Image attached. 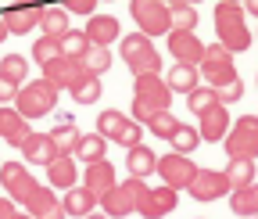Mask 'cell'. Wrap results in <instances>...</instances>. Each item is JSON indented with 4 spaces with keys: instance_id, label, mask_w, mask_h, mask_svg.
I'll list each match as a JSON object with an SVG mask.
<instances>
[{
    "instance_id": "6da1fadb",
    "label": "cell",
    "mask_w": 258,
    "mask_h": 219,
    "mask_svg": "<svg viewBox=\"0 0 258 219\" xmlns=\"http://www.w3.org/2000/svg\"><path fill=\"white\" fill-rule=\"evenodd\" d=\"M169 104H172V90L158 72L133 76V119L140 126H147L158 112H169Z\"/></svg>"
},
{
    "instance_id": "7a4b0ae2",
    "label": "cell",
    "mask_w": 258,
    "mask_h": 219,
    "mask_svg": "<svg viewBox=\"0 0 258 219\" xmlns=\"http://www.w3.org/2000/svg\"><path fill=\"white\" fill-rule=\"evenodd\" d=\"M215 36L230 54H240V50L251 47V29L244 22V4H226V0H219L215 4Z\"/></svg>"
},
{
    "instance_id": "3957f363",
    "label": "cell",
    "mask_w": 258,
    "mask_h": 219,
    "mask_svg": "<svg viewBox=\"0 0 258 219\" xmlns=\"http://www.w3.org/2000/svg\"><path fill=\"white\" fill-rule=\"evenodd\" d=\"M57 86L50 83V79H32V83H25L22 90H18V97H15V108L25 115V119H40V115H50L54 108H57Z\"/></svg>"
},
{
    "instance_id": "277c9868",
    "label": "cell",
    "mask_w": 258,
    "mask_h": 219,
    "mask_svg": "<svg viewBox=\"0 0 258 219\" xmlns=\"http://www.w3.org/2000/svg\"><path fill=\"white\" fill-rule=\"evenodd\" d=\"M129 15L144 36H169L172 33V8L165 0H129Z\"/></svg>"
},
{
    "instance_id": "5b68a950",
    "label": "cell",
    "mask_w": 258,
    "mask_h": 219,
    "mask_svg": "<svg viewBox=\"0 0 258 219\" xmlns=\"http://www.w3.org/2000/svg\"><path fill=\"white\" fill-rule=\"evenodd\" d=\"M118 50H122V61L129 65V72L133 76H147V72H158L161 69V58L151 43V36L144 33H129L118 40Z\"/></svg>"
},
{
    "instance_id": "8992f818",
    "label": "cell",
    "mask_w": 258,
    "mask_h": 219,
    "mask_svg": "<svg viewBox=\"0 0 258 219\" xmlns=\"http://www.w3.org/2000/svg\"><path fill=\"white\" fill-rule=\"evenodd\" d=\"M198 72L205 76V83H208L212 90H219V86H230L233 79H240V76H237V65H233V54L226 50L219 40L205 47V58H201Z\"/></svg>"
},
{
    "instance_id": "52a82bcc",
    "label": "cell",
    "mask_w": 258,
    "mask_h": 219,
    "mask_svg": "<svg viewBox=\"0 0 258 219\" xmlns=\"http://www.w3.org/2000/svg\"><path fill=\"white\" fill-rule=\"evenodd\" d=\"M144 191H147V183L137 180V176H129L125 183H115L111 191L101 198V212H104L108 219H122V215H129V212H137Z\"/></svg>"
},
{
    "instance_id": "ba28073f",
    "label": "cell",
    "mask_w": 258,
    "mask_h": 219,
    "mask_svg": "<svg viewBox=\"0 0 258 219\" xmlns=\"http://www.w3.org/2000/svg\"><path fill=\"white\" fill-rule=\"evenodd\" d=\"M230 158H258V115H240L222 140Z\"/></svg>"
},
{
    "instance_id": "9c48e42d",
    "label": "cell",
    "mask_w": 258,
    "mask_h": 219,
    "mask_svg": "<svg viewBox=\"0 0 258 219\" xmlns=\"http://www.w3.org/2000/svg\"><path fill=\"white\" fill-rule=\"evenodd\" d=\"M43 11H47L43 0H15V4H8L0 15H4V22H8V33L25 36V33H32V29H40Z\"/></svg>"
},
{
    "instance_id": "30bf717a",
    "label": "cell",
    "mask_w": 258,
    "mask_h": 219,
    "mask_svg": "<svg viewBox=\"0 0 258 219\" xmlns=\"http://www.w3.org/2000/svg\"><path fill=\"white\" fill-rule=\"evenodd\" d=\"M198 169H201V166H194L190 154L169 151V154H161V158H158V169H154V173L161 176V183H165V187H172V191H186L190 180L198 176Z\"/></svg>"
},
{
    "instance_id": "8fae6325",
    "label": "cell",
    "mask_w": 258,
    "mask_h": 219,
    "mask_svg": "<svg viewBox=\"0 0 258 219\" xmlns=\"http://www.w3.org/2000/svg\"><path fill=\"white\" fill-rule=\"evenodd\" d=\"M0 183H4L8 198L18 201V205H25V201L32 198V191L40 187V180L32 176L22 162H0Z\"/></svg>"
},
{
    "instance_id": "7c38bea8",
    "label": "cell",
    "mask_w": 258,
    "mask_h": 219,
    "mask_svg": "<svg viewBox=\"0 0 258 219\" xmlns=\"http://www.w3.org/2000/svg\"><path fill=\"white\" fill-rule=\"evenodd\" d=\"M186 191H190L194 201H219L226 194H233V187H230V180H226L222 169H198V176L190 180Z\"/></svg>"
},
{
    "instance_id": "4fadbf2b",
    "label": "cell",
    "mask_w": 258,
    "mask_h": 219,
    "mask_svg": "<svg viewBox=\"0 0 258 219\" xmlns=\"http://www.w3.org/2000/svg\"><path fill=\"white\" fill-rule=\"evenodd\" d=\"M176 205H179V191H172V187H165V183H158V187H147V191H144L137 212H140L144 219H165L169 212H176Z\"/></svg>"
},
{
    "instance_id": "5bb4252c",
    "label": "cell",
    "mask_w": 258,
    "mask_h": 219,
    "mask_svg": "<svg viewBox=\"0 0 258 219\" xmlns=\"http://www.w3.org/2000/svg\"><path fill=\"white\" fill-rule=\"evenodd\" d=\"M90 72H86V65L79 58H54L50 65H43V79H50L57 90H72V86H79L83 79H86Z\"/></svg>"
},
{
    "instance_id": "9a60e30c",
    "label": "cell",
    "mask_w": 258,
    "mask_h": 219,
    "mask_svg": "<svg viewBox=\"0 0 258 219\" xmlns=\"http://www.w3.org/2000/svg\"><path fill=\"white\" fill-rule=\"evenodd\" d=\"M205 47L208 43H201L198 33H179V29L169 33V54L176 58V65H201Z\"/></svg>"
},
{
    "instance_id": "2e32d148",
    "label": "cell",
    "mask_w": 258,
    "mask_h": 219,
    "mask_svg": "<svg viewBox=\"0 0 258 219\" xmlns=\"http://www.w3.org/2000/svg\"><path fill=\"white\" fill-rule=\"evenodd\" d=\"M25 212L32 215V219H69L64 215V205H61V198L54 194V187H36L32 191V198L25 201Z\"/></svg>"
},
{
    "instance_id": "e0dca14e",
    "label": "cell",
    "mask_w": 258,
    "mask_h": 219,
    "mask_svg": "<svg viewBox=\"0 0 258 219\" xmlns=\"http://www.w3.org/2000/svg\"><path fill=\"white\" fill-rule=\"evenodd\" d=\"M83 33L93 47H111L115 40H122V25H118L115 15H90Z\"/></svg>"
},
{
    "instance_id": "ac0fdd59",
    "label": "cell",
    "mask_w": 258,
    "mask_h": 219,
    "mask_svg": "<svg viewBox=\"0 0 258 219\" xmlns=\"http://www.w3.org/2000/svg\"><path fill=\"white\" fill-rule=\"evenodd\" d=\"M198 119H201L198 133H201V140H208V144L226 140V133H230V126H233L230 108H226V104H215V108H208V112H205V115H198Z\"/></svg>"
},
{
    "instance_id": "d6986e66",
    "label": "cell",
    "mask_w": 258,
    "mask_h": 219,
    "mask_svg": "<svg viewBox=\"0 0 258 219\" xmlns=\"http://www.w3.org/2000/svg\"><path fill=\"white\" fill-rule=\"evenodd\" d=\"M18 151H22V158H25L29 166H43V169H47V166L57 158V154H61V151L54 147L50 133H29V137H25V144H22Z\"/></svg>"
},
{
    "instance_id": "ffe728a7",
    "label": "cell",
    "mask_w": 258,
    "mask_h": 219,
    "mask_svg": "<svg viewBox=\"0 0 258 219\" xmlns=\"http://www.w3.org/2000/svg\"><path fill=\"white\" fill-rule=\"evenodd\" d=\"M115 183H118V180H115V166H111L108 158L90 162V166H86V173H83V187H86V191H90L97 201H101Z\"/></svg>"
},
{
    "instance_id": "44dd1931",
    "label": "cell",
    "mask_w": 258,
    "mask_h": 219,
    "mask_svg": "<svg viewBox=\"0 0 258 219\" xmlns=\"http://www.w3.org/2000/svg\"><path fill=\"white\" fill-rule=\"evenodd\" d=\"M29 133H32V130H29V119H25L18 108L0 104V137H4L11 147H22Z\"/></svg>"
},
{
    "instance_id": "7402d4cb",
    "label": "cell",
    "mask_w": 258,
    "mask_h": 219,
    "mask_svg": "<svg viewBox=\"0 0 258 219\" xmlns=\"http://www.w3.org/2000/svg\"><path fill=\"white\" fill-rule=\"evenodd\" d=\"M47 183L54 191H72L79 183V169H76V154H57L47 166Z\"/></svg>"
},
{
    "instance_id": "603a6c76",
    "label": "cell",
    "mask_w": 258,
    "mask_h": 219,
    "mask_svg": "<svg viewBox=\"0 0 258 219\" xmlns=\"http://www.w3.org/2000/svg\"><path fill=\"white\" fill-rule=\"evenodd\" d=\"M125 169H129V176L147 180V176L158 169V154H154L147 144H137V147H129V151H125Z\"/></svg>"
},
{
    "instance_id": "cb8c5ba5",
    "label": "cell",
    "mask_w": 258,
    "mask_h": 219,
    "mask_svg": "<svg viewBox=\"0 0 258 219\" xmlns=\"http://www.w3.org/2000/svg\"><path fill=\"white\" fill-rule=\"evenodd\" d=\"M61 205H64V215H76V219H86L93 208H97V198L86 191L83 183H76L72 191H64V198H61Z\"/></svg>"
},
{
    "instance_id": "d4e9b609",
    "label": "cell",
    "mask_w": 258,
    "mask_h": 219,
    "mask_svg": "<svg viewBox=\"0 0 258 219\" xmlns=\"http://www.w3.org/2000/svg\"><path fill=\"white\" fill-rule=\"evenodd\" d=\"M72 154H76L79 162H86V166H90V162H101L104 154H108V140H104L101 133H83Z\"/></svg>"
},
{
    "instance_id": "484cf974",
    "label": "cell",
    "mask_w": 258,
    "mask_h": 219,
    "mask_svg": "<svg viewBox=\"0 0 258 219\" xmlns=\"http://www.w3.org/2000/svg\"><path fill=\"white\" fill-rule=\"evenodd\" d=\"M165 83L172 93H190V90L201 86V72H198V65H176V69H169Z\"/></svg>"
},
{
    "instance_id": "4316f807",
    "label": "cell",
    "mask_w": 258,
    "mask_h": 219,
    "mask_svg": "<svg viewBox=\"0 0 258 219\" xmlns=\"http://www.w3.org/2000/svg\"><path fill=\"white\" fill-rule=\"evenodd\" d=\"M230 208H233V215H244V219L258 215V183H247V187H240V191H233L230 194Z\"/></svg>"
},
{
    "instance_id": "83f0119b",
    "label": "cell",
    "mask_w": 258,
    "mask_h": 219,
    "mask_svg": "<svg viewBox=\"0 0 258 219\" xmlns=\"http://www.w3.org/2000/svg\"><path fill=\"white\" fill-rule=\"evenodd\" d=\"M40 29H43V36L61 40L64 33H72V25H69V11H64V8H47V11H43V18H40Z\"/></svg>"
},
{
    "instance_id": "f1b7e54d",
    "label": "cell",
    "mask_w": 258,
    "mask_h": 219,
    "mask_svg": "<svg viewBox=\"0 0 258 219\" xmlns=\"http://www.w3.org/2000/svg\"><path fill=\"white\" fill-rule=\"evenodd\" d=\"M125 122H129V115H125V112L108 108V112L97 115V133H101L104 140H118V133L125 130Z\"/></svg>"
},
{
    "instance_id": "f546056e",
    "label": "cell",
    "mask_w": 258,
    "mask_h": 219,
    "mask_svg": "<svg viewBox=\"0 0 258 219\" xmlns=\"http://www.w3.org/2000/svg\"><path fill=\"white\" fill-rule=\"evenodd\" d=\"M222 173H226V180H230L233 191L254 183V162H251V158H230V166H226Z\"/></svg>"
},
{
    "instance_id": "4dcf8cb0",
    "label": "cell",
    "mask_w": 258,
    "mask_h": 219,
    "mask_svg": "<svg viewBox=\"0 0 258 219\" xmlns=\"http://www.w3.org/2000/svg\"><path fill=\"white\" fill-rule=\"evenodd\" d=\"M79 130H76V122H57V126L50 130V140H54V147L61 151V154H72L76 151V144H79Z\"/></svg>"
},
{
    "instance_id": "1f68e13d",
    "label": "cell",
    "mask_w": 258,
    "mask_h": 219,
    "mask_svg": "<svg viewBox=\"0 0 258 219\" xmlns=\"http://www.w3.org/2000/svg\"><path fill=\"white\" fill-rule=\"evenodd\" d=\"M69 93H72V101H76V104H93V101H101V93H104L101 76H86V79H83L79 86H72Z\"/></svg>"
},
{
    "instance_id": "d6a6232c",
    "label": "cell",
    "mask_w": 258,
    "mask_h": 219,
    "mask_svg": "<svg viewBox=\"0 0 258 219\" xmlns=\"http://www.w3.org/2000/svg\"><path fill=\"white\" fill-rule=\"evenodd\" d=\"M169 144H172L176 154H194V147L201 144V133H198V126H183L179 122V130L169 137Z\"/></svg>"
},
{
    "instance_id": "836d02e7",
    "label": "cell",
    "mask_w": 258,
    "mask_h": 219,
    "mask_svg": "<svg viewBox=\"0 0 258 219\" xmlns=\"http://www.w3.org/2000/svg\"><path fill=\"white\" fill-rule=\"evenodd\" d=\"M0 76H8L11 83L25 86V76H29V61L22 54H4L0 58Z\"/></svg>"
},
{
    "instance_id": "e575fe53",
    "label": "cell",
    "mask_w": 258,
    "mask_h": 219,
    "mask_svg": "<svg viewBox=\"0 0 258 219\" xmlns=\"http://www.w3.org/2000/svg\"><path fill=\"white\" fill-rule=\"evenodd\" d=\"M54 58H61V40H50V36H40V40H32V61L43 69L50 65Z\"/></svg>"
},
{
    "instance_id": "d590c367",
    "label": "cell",
    "mask_w": 258,
    "mask_h": 219,
    "mask_svg": "<svg viewBox=\"0 0 258 219\" xmlns=\"http://www.w3.org/2000/svg\"><path fill=\"white\" fill-rule=\"evenodd\" d=\"M83 65H86L90 76H104V72L111 69V50H108V47H90V50L83 54Z\"/></svg>"
},
{
    "instance_id": "8d00e7d4",
    "label": "cell",
    "mask_w": 258,
    "mask_h": 219,
    "mask_svg": "<svg viewBox=\"0 0 258 219\" xmlns=\"http://www.w3.org/2000/svg\"><path fill=\"white\" fill-rule=\"evenodd\" d=\"M219 104V97H215V90L212 86H198V90H190L186 93V108L194 112V115H205L208 108H215Z\"/></svg>"
},
{
    "instance_id": "74e56055",
    "label": "cell",
    "mask_w": 258,
    "mask_h": 219,
    "mask_svg": "<svg viewBox=\"0 0 258 219\" xmlns=\"http://www.w3.org/2000/svg\"><path fill=\"white\" fill-rule=\"evenodd\" d=\"M90 47H93V43L86 40V33H76V29L61 36V54H64V58H79V61H83V54H86Z\"/></svg>"
},
{
    "instance_id": "f35d334b",
    "label": "cell",
    "mask_w": 258,
    "mask_h": 219,
    "mask_svg": "<svg viewBox=\"0 0 258 219\" xmlns=\"http://www.w3.org/2000/svg\"><path fill=\"white\" fill-rule=\"evenodd\" d=\"M147 130H151L154 137H161V140H169V137L179 130V119H176L172 112H158V115L147 122Z\"/></svg>"
},
{
    "instance_id": "ab89813d",
    "label": "cell",
    "mask_w": 258,
    "mask_h": 219,
    "mask_svg": "<svg viewBox=\"0 0 258 219\" xmlns=\"http://www.w3.org/2000/svg\"><path fill=\"white\" fill-rule=\"evenodd\" d=\"M172 29H179V33H194V29H198V8H190V4L172 8Z\"/></svg>"
},
{
    "instance_id": "60d3db41",
    "label": "cell",
    "mask_w": 258,
    "mask_h": 219,
    "mask_svg": "<svg viewBox=\"0 0 258 219\" xmlns=\"http://www.w3.org/2000/svg\"><path fill=\"white\" fill-rule=\"evenodd\" d=\"M140 137H144V126H140L137 119H129V122H125V130L118 133V140H115V144H122V147L129 151V147H137V144H140Z\"/></svg>"
},
{
    "instance_id": "b9f144b4",
    "label": "cell",
    "mask_w": 258,
    "mask_h": 219,
    "mask_svg": "<svg viewBox=\"0 0 258 219\" xmlns=\"http://www.w3.org/2000/svg\"><path fill=\"white\" fill-rule=\"evenodd\" d=\"M215 97H219V104L230 108L233 101H240V97H244V79H233L230 86H219V90H215Z\"/></svg>"
},
{
    "instance_id": "7bdbcfd3",
    "label": "cell",
    "mask_w": 258,
    "mask_h": 219,
    "mask_svg": "<svg viewBox=\"0 0 258 219\" xmlns=\"http://www.w3.org/2000/svg\"><path fill=\"white\" fill-rule=\"evenodd\" d=\"M18 90H22L18 83H11L8 76H0V104H11V101L18 97Z\"/></svg>"
},
{
    "instance_id": "ee69618b",
    "label": "cell",
    "mask_w": 258,
    "mask_h": 219,
    "mask_svg": "<svg viewBox=\"0 0 258 219\" xmlns=\"http://www.w3.org/2000/svg\"><path fill=\"white\" fill-rule=\"evenodd\" d=\"M0 219H15V201L11 198H0Z\"/></svg>"
},
{
    "instance_id": "f6af8a7d",
    "label": "cell",
    "mask_w": 258,
    "mask_h": 219,
    "mask_svg": "<svg viewBox=\"0 0 258 219\" xmlns=\"http://www.w3.org/2000/svg\"><path fill=\"white\" fill-rule=\"evenodd\" d=\"M244 15H254L258 18V0H244Z\"/></svg>"
},
{
    "instance_id": "bcb514c9",
    "label": "cell",
    "mask_w": 258,
    "mask_h": 219,
    "mask_svg": "<svg viewBox=\"0 0 258 219\" xmlns=\"http://www.w3.org/2000/svg\"><path fill=\"white\" fill-rule=\"evenodd\" d=\"M8 36H11V33H8V22H4V15H0V43H4Z\"/></svg>"
},
{
    "instance_id": "7dc6e473",
    "label": "cell",
    "mask_w": 258,
    "mask_h": 219,
    "mask_svg": "<svg viewBox=\"0 0 258 219\" xmlns=\"http://www.w3.org/2000/svg\"><path fill=\"white\" fill-rule=\"evenodd\" d=\"M86 219H108V215H104V212H90Z\"/></svg>"
},
{
    "instance_id": "c3c4849f",
    "label": "cell",
    "mask_w": 258,
    "mask_h": 219,
    "mask_svg": "<svg viewBox=\"0 0 258 219\" xmlns=\"http://www.w3.org/2000/svg\"><path fill=\"white\" fill-rule=\"evenodd\" d=\"M15 219H32V215L29 212H15Z\"/></svg>"
},
{
    "instance_id": "681fc988",
    "label": "cell",
    "mask_w": 258,
    "mask_h": 219,
    "mask_svg": "<svg viewBox=\"0 0 258 219\" xmlns=\"http://www.w3.org/2000/svg\"><path fill=\"white\" fill-rule=\"evenodd\" d=\"M183 4H190V8H194V4H201V0H183Z\"/></svg>"
},
{
    "instance_id": "f907efd6",
    "label": "cell",
    "mask_w": 258,
    "mask_h": 219,
    "mask_svg": "<svg viewBox=\"0 0 258 219\" xmlns=\"http://www.w3.org/2000/svg\"><path fill=\"white\" fill-rule=\"evenodd\" d=\"M226 4H244V0H226Z\"/></svg>"
},
{
    "instance_id": "816d5d0a",
    "label": "cell",
    "mask_w": 258,
    "mask_h": 219,
    "mask_svg": "<svg viewBox=\"0 0 258 219\" xmlns=\"http://www.w3.org/2000/svg\"><path fill=\"white\" fill-rule=\"evenodd\" d=\"M251 219H258V215H251Z\"/></svg>"
}]
</instances>
